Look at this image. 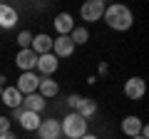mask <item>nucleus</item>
Wrapping results in <instances>:
<instances>
[{"label": "nucleus", "instance_id": "dca6fc26", "mask_svg": "<svg viewBox=\"0 0 149 139\" xmlns=\"http://www.w3.org/2000/svg\"><path fill=\"white\" fill-rule=\"evenodd\" d=\"M74 114H80L82 119H87V122H90V119L97 114V102L90 99V97H80L77 107H74Z\"/></svg>", "mask_w": 149, "mask_h": 139}, {"label": "nucleus", "instance_id": "a211bd4d", "mask_svg": "<svg viewBox=\"0 0 149 139\" xmlns=\"http://www.w3.org/2000/svg\"><path fill=\"white\" fill-rule=\"evenodd\" d=\"M142 127H144V122H142L139 117H134V114H129V117L122 119V132L127 134L129 139H132V137H139V134H142Z\"/></svg>", "mask_w": 149, "mask_h": 139}, {"label": "nucleus", "instance_id": "0eeeda50", "mask_svg": "<svg viewBox=\"0 0 149 139\" xmlns=\"http://www.w3.org/2000/svg\"><path fill=\"white\" fill-rule=\"evenodd\" d=\"M52 55H55L57 60H62V57H72V55H74V42L70 40V35L52 38Z\"/></svg>", "mask_w": 149, "mask_h": 139}, {"label": "nucleus", "instance_id": "39448f33", "mask_svg": "<svg viewBox=\"0 0 149 139\" xmlns=\"http://www.w3.org/2000/svg\"><path fill=\"white\" fill-rule=\"evenodd\" d=\"M37 85H40V75H37V72H22V75L17 77V82H15L17 92H20L22 97L37 92Z\"/></svg>", "mask_w": 149, "mask_h": 139}, {"label": "nucleus", "instance_id": "ddd939ff", "mask_svg": "<svg viewBox=\"0 0 149 139\" xmlns=\"http://www.w3.org/2000/svg\"><path fill=\"white\" fill-rule=\"evenodd\" d=\"M35 62H37V55L32 52L30 47H27V50H17L15 65L22 70V72H35Z\"/></svg>", "mask_w": 149, "mask_h": 139}, {"label": "nucleus", "instance_id": "2eb2a0df", "mask_svg": "<svg viewBox=\"0 0 149 139\" xmlns=\"http://www.w3.org/2000/svg\"><path fill=\"white\" fill-rule=\"evenodd\" d=\"M17 122H20V127L25 129V132H37V127H40L42 117H40V114H35V112H27V109H20Z\"/></svg>", "mask_w": 149, "mask_h": 139}, {"label": "nucleus", "instance_id": "393cba45", "mask_svg": "<svg viewBox=\"0 0 149 139\" xmlns=\"http://www.w3.org/2000/svg\"><path fill=\"white\" fill-rule=\"evenodd\" d=\"M82 139H100V137H97V134H90V132H87V134H85Z\"/></svg>", "mask_w": 149, "mask_h": 139}, {"label": "nucleus", "instance_id": "6ab92c4d", "mask_svg": "<svg viewBox=\"0 0 149 139\" xmlns=\"http://www.w3.org/2000/svg\"><path fill=\"white\" fill-rule=\"evenodd\" d=\"M70 40L74 42V47H77V45H85L87 40H90V30H87L85 25H74V30L70 32Z\"/></svg>", "mask_w": 149, "mask_h": 139}, {"label": "nucleus", "instance_id": "423d86ee", "mask_svg": "<svg viewBox=\"0 0 149 139\" xmlns=\"http://www.w3.org/2000/svg\"><path fill=\"white\" fill-rule=\"evenodd\" d=\"M147 95V82L142 80V77H129L127 82H124V97L127 99H142V97Z\"/></svg>", "mask_w": 149, "mask_h": 139}, {"label": "nucleus", "instance_id": "9d476101", "mask_svg": "<svg viewBox=\"0 0 149 139\" xmlns=\"http://www.w3.org/2000/svg\"><path fill=\"white\" fill-rule=\"evenodd\" d=\"M30 50L37 55V57H40V55L52 52V35H47V32H37V35H32Z\"/></svg>", "mask_w": 149, "mask_h": 139}, {"label": "nucleus", "instance_id": "bb28decb", "mask_svg": "<svg viewBox=\"0 0 149 139\" xmlns=\"http://www.w3.org/2000/svg\"><path fill=\"white\" fill-rule=\"evenodd\" d=\"M0 95H3V85H0Z\"/></svg>", "mask_w": 149, "mask_h": 139}, {"label": "nucleus", "instance_id": "412c9836", "mask_svg": "<svg viewBox=\"0 0 149 139\" xmlns=\"http://www.w3.org/2000/svg\"><path fill=\"white\" fill-rule=\"evenodd\" d=\"M10 117H0V134H5V132H10Z\"/></svg>", "mask_w": 149, "mask_h": 139}, {"label": "nucleus", "instance_id": "b1692460", "mask_svg": "<svg viewBox=\"0 0 149 139\" xmlns=\"http://www.w3.org/2000/svg\"><path fill=\"white\" fill-rule=\"evenodd\" d=\"M107 72H109V65L102 62V65H100V75H107Z\"/></svg>", "mask_w": 149, "mask_h": 139}, {"label": "nucleus", "instance_id": "f03ea898", "mask_svg": "<svg viewBox=\"0 0 149 139\" xmlns=\"http://www.w3.org/2000/svg\"><path fill=\"white\" fill-rule=\"evenodd\" d=\"M87 119H82L80 114H74V112H70V114H65L62 119H60V129H62V137L65 139H82L87 134Z\"/></svg>", "mask_w": 149, "mask_h": 139}, {"label": "nucleus", "instance_id": "f3484780", "mask_svg": "<svg viewBox=\"0 0 149 139\" xmlns=\"http://www.w3.org/2000/svg\"><path fill=\"white\" fill-rule=\"evenodd\" d=\"M37 95L42 99H52V97L60 95V85L50 77H40V85H37Z\"/></svg>", "mask_w": 149, "mask_h": 139}, {"label": "nucleus", "instance_id": "f257e3e1", "mask_svg": "<svg viewBox=\"0 0 149 139\" xmlns=\"http://www.w3.org/2000/svg\"><path fill=\"white\" fill-rule=\"evenodd\" d=\"M102 20L107 22V27H109V30L127 32L129 27L134 25V13L129 10L127 5H119V3H114V5H107V8H104V15H102Z\"/></svg>", "mask_w": 149, "mask_h": 139}, {"label": "nucleus", "instance_id": "6e6552de", "mask_svg": "<svg viewBox=\"0 0 149 139\" xmlns=\"http://www.w3.org/2000/svg\"><path fill=\"white\" fill-rule=\"evenodd\" d=\"M37 137L40 139H62L60 119H42L40 127H37Z\"/></svg>", "mask_w": 149, "mask_h": 139}, {"label": "nucleus", "instance_id": "a878e982", "mask_svg": "<svg viewBox=\"0 0 149 139\" xmlns=\"http://www.w3.org/2000/svg\"><path fill=\"white\" fill-rule=\"evenodd\" d=\"M132 139H144V137H132Z\"/></svg>", "mask_w": 149, "mask_h": 139}, {"label": "nucleus", "instance_id": "aec40b11", "mask_svg": "<svg viewBox=\"0 0 149 139\" xmlns=\"http://www.w3.org/2000/svg\"><path fill=\"white\" fill-rule=\"evenodd\" d=\"M15 42L20 45V50H27L30 42H32V32L30 30H20V32H17V38H15Z\"/></svg>", "mask_w": 149, "mask_h": 139}, {"label": "nucleus", "instance_id": "4be33fe9", "mask_svg": "<svg viewBox=\"0 0 149 139\" xmlns=\"http://www.w3.org/2000/svg\"><path fill=\"white\" fill-rule=\"evenodd\" d=\"M80 97H82V95H70V97H67V104L72 107V112H74V107H77V102H80Z\"/></svg>", "mask_w": 149, "mask_h": 139}, {"label": "nucleus", "instance_id": "1a4fd4ad", "mask_svg": "<svg viewBox=\"0 0 149 139\" xmlns=\"http://www.w3.org/2000/svg\"><path fill=\"white\" fill-rule=\"evenodd\" d=\"M0 102H3L8 109H20L22 107V95L17 92L15 85H5L3 87V95H0Z\"/></svg>", "mask_w": 149, "mask_h": 139}, {"label": "nucleus", "instance_id": "7ed1b4c3", "mask_svg": "<svg viewBox=\"0 0 149 139\" xmlns=\"http://www.w3.org/2000/svg\"><path fill=\"white\" fill-rule=\"evenodd\" d=\"M104 8L107 5L102 3V0H87V3H82L80 15H82L85 22H100L102 15H104Z\"/></svg>", "mask_w": 149, "mask_h": 139}, {"label": "nucleus", "instance_id": "9b49d317", "mask_svg": "<svg viewBox=\"0 0 149 139\" xmlns=\"http://www.w3.org/2000/svg\"><path fill=\"white\" fill-rule=\"evenodd\" d=\"M17 20H20V15H17L15 8L8 5V3H0V27L3 30H13L17 25Z\"/></svg>", "mask_w": 149, "mask_h": 139}, {"label": "nucleus", "instance_id": "f8f14e48", "mask_svg": "<svg viewBox=\"0 0 149 139\" xmlns=\"http://www.w3.org/2000/svg\"><path fill=\"white\" fill-rule=\"evenodd\" d=\"M55 25V32H57V38H62V35H70V32L74 30V17L70 15V13H57L52 20Z\"/></svg>", "mask_w": 149, "mask_h": 139}, {"label": "nucleus", "instance_id": "4468645a", "mask_svg": "<svg viewBox=\"0 0 149 139\" xmlns=\"http://www.w3.org/2000/svg\"><path fill=\"white\" fill-rule=\"evenodd\" d=\"M45 107H47V99H42L37 92H32V95H25V97H22V109H27V112L42 114Z\"/></svg>", "mask_w": 149, "mask_h": 139}, {"label": "nucleus", "instance_id": "20e7f679", "mask_svg": "<svg viewBox=\"0 0 149 139\" xmlns=\"http://www.w3.org/2000/svg\"><path fill=\"white\" fill-rule=\"evenodd\" d=\"M57 67H60V60L55 57L52 52L40 55V57H37V62H35V70H37V75H40V77H50V75H55V72H57Z\"/></svg>", "mask_w": 149, "mask_h": 139}, {"label": "nucleus", "instance_id": "5701e85b", "mask_svg": "<svg viewBox=\"0 0 149 139\" xmlns=\"http://www.w3.org/2000/svg\"><path fill=\"white\" fill-rule=\"evenodd\" d=\"M0 139H17V137H15V132H13V129H10V132H5V134H0Z\"/></svg>", "mask_w": 149, "mask_h": 139}]
</instances>
